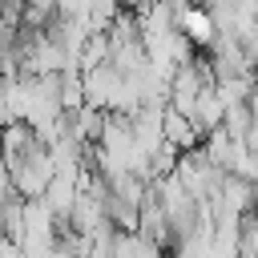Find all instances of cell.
<instances>
[{"instance_id": "1", "label": "cell", "mask_w": 258, "mask_h": 258, "mask_svg": "<svg viewBox=\"0 0 258 258\" xmlns=\"http://www.w3.org/2000/svg\"><path fill=\"white\" fill-rule=\"evenodd\" d=\"M177 28H181L194 44H206V40L214 36V20H210V12H206V8H181Z\"/></svg>"}]
</instances>
